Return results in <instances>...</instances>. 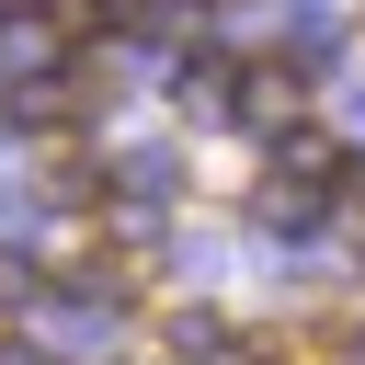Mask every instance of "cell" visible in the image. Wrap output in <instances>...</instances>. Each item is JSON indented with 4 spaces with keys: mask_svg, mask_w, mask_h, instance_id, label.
Returning a JSON list of instances; mask_svg holds the SVG:
<instances>
[{
    "mask_svg": "<svg viewBox=\"0 0 365 365\" xmlns=\"http://www.w3.org/2000/svg\"><path fill=\"white\" fill-rule=\"evenodd\" d=\"M228 91H240L251 125H297V114H308V68H297V57H251Z\"/></svg>",
    "mask_w": 365,
    "mask_h": 365,
    "instance_id": "6da1fadb",
    "label": "cell"
}]
</instances>
